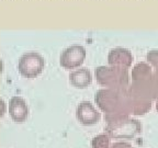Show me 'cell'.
I'll use <instances>...</instances> for the list:
<instances>
[{"instance_id":"cell-7","label":"cell","mask_w":158,"mask_h":148,"mask_svg":"<svg viewBox=\"0 0 158 148\" xmlns=\"http://www.w3.org/2000/svg\"><path fill=\"white\" fill-rule=\"evenodd\" d=\"M1 108H2V110H1V112H0V115L1 116H3V114H5V108H6V103H5V101L3 100H1Z\"/></svg>"},{"instance_id":"cell-4","label":"cell","mask_w":158,"mask_h":148,"mask_svg":"<svg viewBox=\"0 0 158 148\" xmlns=\"http://www.w3.org/2000/svg\"><path fill=\"white\" fill-rule=\"evenodd\" d=\"M9 114L12 121L17 124H22L29 116V108L22 97L13 96L9 101Z\"/></svg>"},{"instance_id":"cell-6","label":"cell","mask_w":158,"mask_h":148,"mask_svg":"<svg viewBox=\"0 0 158 148\" xmlns=\"http://www.w3.org/2000/svg\"><path fill=\"white\" fill-rule=\"evenodd\" d=\"M133 60V56L130 51L125 48H115L112 49L109 54V63L111 65H124L130 66Z\"/></svg>"},{"instance_id":"cell-5","label":"cell","mask_w":158,"mask_h":148,"mask_svg":"<svg viewBox=\"0 0 158 148\" xmlns=\"http://www.w3.org/2000/svg\"><path fill=\"white\" fill-rule=\"evenodd\" d=\"M69 82L76 89H86L92 82V75L88 68L81 67L69 75Z\"/></svg>"},{"instance_id":"cell-2","label":"cell","mask_w":158,"mask_h":148,"mask_svg":"<svg viewBox=\"0 0 158 148\" xmlns=\"http://www.w3.org/2000/svg\"><path fill=\"white\" fill-rule=\"evenodd\" d=\"M86 48L81 45L74 44L65 48L59 57V64L63 68L70 70L80 67L86 59Z\"/></svg>"},{"instance_id":"cell-1","label":"cell","mask_w":158,"mask_h":148,"mask_svg":"<svg viewBox=\"0 0 158 148\" xmlns=\"http://www.w3.org/2000/svg\"><path fill=\"white\" fill-rule=\"evenodd\" d=\"M45 59L36 52H27L20 57L18 70L24 78L33 79L42 74L45 67Z\"/></svg>"},{"instance_id":"cell-3","label":"cell","mask_w":158,"mask_h":148,"mask_svg":"<svg viewBox=\"0 0 158 148\" xmlns=\"http://www.w3.org/2000/svg\"><path fill=\"white\" fill-rule=\"evenodd\" d=\"M76 117L82 125L91 126L100 121L101 114L89 101H82L78 104L76 110Z\"/></svg>"}]
</instances>
